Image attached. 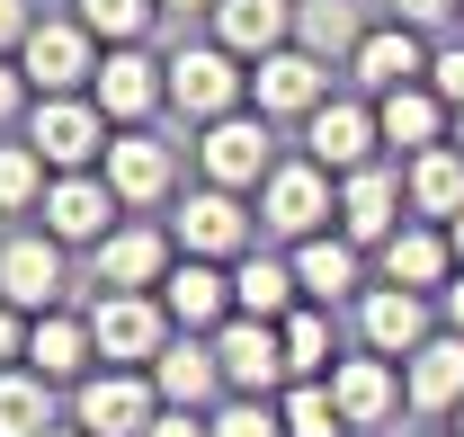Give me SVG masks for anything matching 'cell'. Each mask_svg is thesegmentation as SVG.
<instances>
[{"instance_id":"6da1fadb","label":"cell","mask_w":464,"mask_h":437,"mask_svg":"<svg viewBox=\"0 0 464 437\" xmlns=\"http://www.w3.org/2000/svg\"><path fill=\"white\" fill-rule=\"evenodd\" d=\"M170 116L197 134V125H215V116L250 108V63L232 54V45H215V36H179L170 54Z\"/></svg>"},{"instance_id":"7a4b0ae2","label":"cell","mask_w":464,"mask_h":437,"mask_svg":"<svg viewBox=\"0 0 464 437\" xmlns=\"http://www.w3.org/2000/svg\"><path fill=\"white\" fill-rule=\"evenodd\" d=\"M250 206H259V232L295 250V241H313V232H331V223H340V179H331L322 161H304V152H286V161L259 179V197H250Z\"/></svg>"},{"instance_id":"3957f363","label":"cell","mask_w":464,"mask_h":437,"mask_svg":"<svg viewBox=\"0 0 464 437\" xmlns=\"http://www.w3.org/2000/svg\"><path fill=\"white\" fill-rule=\"evenodd\" d=\"M197 179L206 188H241V197H259V179L286 161V143H277V125L259 108H232V116H215V125H197Z\"/></svg>"},{"instance_id":"277c9868","label":"cell","mask_w":464,"mask_h":437,"mask_svg":"<svg viewBox=\"0 0 464 437\" xmlns=\"http://www.w3.org/2000/svg\"><path fill=\"white\" fill-rule=\"evenodd\" d=\"M295 152L322 161L331 179H348V170H366V161H393V152H384V125H375V99L348 90V81L304 116V125H295Z\"/></svg>"},{"instance_id":"5b68a950","label":"cell","mask_w":464,"mask_h":437,"mask_svg":"<svg viewBox=\"0 0 464 437\" xmlns=\"http://www.w3.org/2000/svg\"><path fill=\"white\" fill-rule=\"evenodd\" d=\"M99 54H108V45H99L72 9H45V18L27 27V45H18V72H27L36 99H72V90L99 81Z\"/></svg>"},{"instance_id":"8992f818","label":"cell","mask_w":464,"mask_h":437,"mask_svg":"<svg viewBox=\"0 0 464 437\" xmlns=\"http://www.w3.org/2000/svg\"><path fill=\"white\" fill-rule=\"evenodd\" d=\"M152 420H161L152 366H90L72 384V429H90V437H143Z\"/></svg>"},{"instance_id":"52a82bcc","label":"cell","mask_w":464,"mask_h":437,"mask_svg":"<svg viewBox=\"0 0 464 437\" xmlns=\"http://www.w3.org/2000/svg\"><path fill=\"white\" fill-rule=\"evenodd\" d=\"M170 241L188 250V259H241V250H259V206L241 197V188H188V206L170 215Z\"/></svg>"},{"instance_id":"ba28073f","label":"cell","mask_w":464,"mask_h":437,"mask_svg":"<svg viewBox=\"0 0 464 437\" xmlns=\"http://www.w3.org/2000/svg\"><path fill=\"white\" fill-rule=\"evenodd\" d=\"M18 134L45 152V170H99V161H108V143H116L108 108H99L90 90H72V99H36Z\"/></svg>"},{"instance_id":"9c48e42d","label":"cell","mask_w":464,"mask_h":437,"mask_svg":"<svg viewBox=\"0 0 464 437\" xmlns=\"http://www.w3.org/2000/svg\"><path fill=\"white\" fill-rule=\"evenodd\" d=\"M99 170H108L125 215H161L179 197V143H161V125H116V143H108Z\"/></svg>"},{"instance_id":"30bf717a","label":"cell","mask_w":464,"mask_h":437,"mask_svg":"<svg viewBox=\"0 0 464 437\" xmlns=\"http://www.w3.org/2000/svg\"><path fill=\"white\" fill-rule=\"evenodd\" d=\"M170 304L161 295H125V286H99L90 304V339H99V366H152L170 348Z\"/></svg>"},{"instance_id":"8fae6325","label":"cell","mask_w":464,"mask_h":437,"mask_svg":"<svg viewBox=\"0 0 464 437\" xmlns=\"http://www.w3.org/2000/svg\"><path fill=\"white\" fill-rule=\"evenodd\" d=\"M331 90H340V63H322L313 45H277V54L250 63V108L268 125H304Z\"/></svg>"},{"instance_id":"7c38bea8","label":"cell","mask_w":464,"mask_h":437,"mask_svg":"<svg viewBox=\"0 0 464 437\" xmlns=\"http://www.w3.org/2000/svg\"><path fill=\"white\" fill-rule=\"evenodd\" d=\"M90 99L108 108V125H161L170 116V63L152 54V45H108Z\"/></svg>"},{"instance_id":"4fadbf2b","label":"cell","mask_w":464,"mask_h":437,"mask_svg":"<svg viewBox=\"0 0 464 437\" xmlns=\"http://www.w3.org/2000/svg\"><path fill=\"white\" fill-rule=\"evenodd\" d=\"M348 313H357V348H375V357H393V366H402L420 339H438V295L393 286V277H375Z\"/></svg>"},{"instance_id":"5bb4252c","label":"cell","mask_w":464,"mask_h":437,"mask_svg":"<svg viewBox=\"0 0 464 437\" xmlns=\"http://www.w3.org/2000/svg\"><path fill=\"white\" fill-rule=\"evenodd\" d=\"M36 223L54 232L63 250H99V241H108L116 223H125V206H116L108 170H54V188H45Z\"/></svg>"},{"instance_id":"9a60e30c","label":"cell","mask_w":464,"mask_h":437,"mask_svg":"<svg viewBox=\"0 0 464 437\" xmlns=\"http://www.w3.org/2000/svg\"><path fill=\"white\" fill-rule=\"evenodd\" d=\"M90 268H99V286H125V295H161V277L179 268V241H170V223L161 215H125L90 250Z\"/></svg>"},{"instance_id":"2e32d148","label":"cell","mask_w":464,"mask_h":437,"mask_svg":"<svg viewBox=\"0 0 464 437\" xmlns=\"http://www.w3.org/2000/svg\"><path fill=\"white\" fill-rule=\"evenodd\" d=\"M411 223V197H402V161H366V170H348L340 179V232L375 259L393 232Z\"/></svg>"},{"instance_id":"e0dca14e","label":"cell","mask_w":464,"mask_h":437,"mask_svg":"<svg viewBox=\"0 0 464 437\" xmlns=\"http://www.w3.org/2000/svg\"><path fill=\"white\" fill-rule=\"evenodd\" d=\"M429 45L438 36H420L402 18H375L366 36H357V54H348V90H366V99H384V90H411V81H429Z\"/></svg>"},{"instance_id":"ac0fdd59","label":"cell","mask_w":464,"mask_h":437,"mask_svg":"<svg viewBox=\"0 0 464 437\" xmlns=\"http://www.w3.org/2000/svg\"><path fill=\"white\" fill-rule=\"evenodd\" d=\"M215 366H224V393H259V402H277L295 384L277 322H250V313H232V322L215 330Z\"/></svg>"},{"instance_id":"d6986e66","label":"cell","mask_w":464,"mask_h":437,"mask_svg":"<svg viewBox=\"0 0 464 437\" xmlns=\"http://www.w3.org/2000/svg\"><path fill=\"white\" fill-rule=\"evenodd\" d=\"M286 259H295V286H304V304H322V313H340V304H357V295L375 286V277H366V250L348 241L340 223H331V232H313V241H295Z\"/></svg>"},{"instance_id":"ffe728a7","label":"cell","mask_w":464,"mask_h":437,"mask_svg":"<svg viewBox=\"0 0 464 437\" xmlns=\"http://www.w3.org/2000/svg\"><path fill=\"white\" fill-rule=\"evenodd\" d=\"M322 384H331V402H340L348 437L384 429V420L402 411V366H393V357H375V348H357V357H340V366H331Z\"/></svg>"},{"instance_id":"44dd1931","label":"cell","mask_w":464,"mask_h":437,"mask_svg":"<svg viewBox=\"0 0 464 437\" xmlns=\"http://www.w3.org/2000/svg\"><path fill=\"white\" fill-rule=\"evenodd\" d=\"M402 402L429 411V420H456L464 411V330L438 322V339H420L402 357Z\"/></svg>"},{"instance_id":"7402d4cb","label":"cell","mask_w":464,"mask_h":437,"mask_svg":"<svg viewBox=\"0 0 464 437\" xmlns=\"http://www.w3.org/2000/svg\"><path fill=\"white\" fill-rule=\"evenodd\" d=\"M0 295H9L18 313H54L63 304V241L45 232V223L0 241Z\"/></svg>"},{"instance_id":"603a6c76","label":"cell","mask_w":464,"mask_h":437,"mask_svg":"<svg viewBox=\"0 0 464 437\" xmlns=\"http://www.w3.org/2000/svg\"><path fill=\"white\" fill-rule=\"evenodd\" d=\"M152 384H161V411H215V402H224L215 339H206V330H170V348L152 357Z\"/></svg>"},{"instance_id":"cb8c5ba5","label":"cell","mask_w":464,"mask_h":437,"mask_svg":"<svg viewBox=\"0 0 464 437\" xmlns=\"http://www.w3.org/2000/svg\"><path fill=\"white\" fill-rule=\"evenodd\" d=\"M295 9L304 0H215L206 9V36L232 45L241 63H259V54H277V45H295Z\"/></svg>"},{"instance_id":"d4e9b609","label":"cell","mask_w":464,"mask_h":437,"mask_svg":"<svg viewBox=\"0 0 464 437\" xmlns=\"http://www.w3.org/2000/svg\"><path fill=\"white\" fill-rule=\"evenodd\" d=\"M161 304H170L179 330H206V339H215V330L232 322V268H224V259H188V250H179V268L161 277Z\"/></svg>"},{"instance_id":"484cf974","label":"cell","mask_w":464,"mask_h":437,"mask_svg":"<svg viewBox=\"0 0 464 437\" xmlns=\"http://www.w3.org/2000/svg\"><path fill=\"white\" fill-rule=\"evenodd\" d=\"M375 125H384V152L411 161V152H429V143L456 134V108H447L429 81H411V90H384V99H375Z\"/></svg>"},{"instance_id":"4316f807","label":"cell","mask_w":464,"mask_h":437,"mask_svg":"<svg viewBox=\"0 0 464 437\" xmlns=\"http://www.w3.org/2000/svg\"><path fill=\"white\" fill-rule=\"evenodd\" d=\"M375 277H393V286H420V295H438L447 277H456V241H447V223L411 215L384 250H375Z\"/></svg>"},{"instance_id":"83f0119b","label":"cell","mask_w":464,"mask_h":437,"mask_svg":"<svg viewBox=\"0 0 464 437\" xmlns=\"http://www.w3.org/2000/svg\"><path fill=\"white\" fill-rule=\"evenodd\" d=\"M27 366L54 384H81L90 366H99V339H90V313H72V304H54V313H36L27 322Z\"/></svg>"},{"instance_id":"f1b7e54d","label":"cell","mask_w":464,"mask_h":437,"mask_svg":"<svg viewBox=\"0 0 464 437\" xmlns=\"http://www.w3.org/2000/svg\"><path fill=\"white\" fill-rule=\"evenodd\" d=\"M295 304H304V286H295V259H286V250H241V259H232V313H250V322H286Z\"/></svg>"},{"instance_id":"f546056e","label":"cell","mask_w":464,"mask_h":437,"mask_svg":"<svg viewBox=\"0 0 464 437\" xmlns=\"http://www.w3.org/2000/svg\"><path fill=\"white\" fill-rule=\"evenodd\" d=\"M402 197H411V215L456 223V215H464V152H456V143L411 152V161H402Z\"/></svg>"},{"instance_id":"4dcf8cb0","label":"cell","mask_w":464,"mask_h":437,"mask_svg":"<svg viewBox=\"0 0 464 437\" xmlns=\"http://www.w3.org/2000/svg\"><path fill=\"white\" fill-rule=\"evenodd\" d=\"M366 27H375V18H366L357 0H304V9H295V45H313V54L340 63V72H348V54H357Z\"/></svg>"},{"instance_id":"1f68e13d","label":"cell","mask_w":464,"mask_h":437,"mask_svg":"<svg viewBox=\"0 0 464 437\" xmlns=\"http://www.w3.org/2000/svg\"><path fill=\"white\" fill-rule=\"evenodd\" d=\"M277 339H286V375L295 384H322L331 366H340V330H331L322 304H295L286 322H277Z\"/></svg>"},{"instance_id":"d6a6232c","label":"cell","mask_w":464,"mask_h":437,"mask_svg":"<svg viewBox=\"0 0 464 437\" xmlns=\"http://www.w3.org/2000/svg\"><path fill=\"white\" fill-rule=\"evenodd\" d=\"M45 429H63L54 420V375L0 366V437H45Z\"/></svg>"},{"instance_id":"836d02e7","label":"cell","mask_w":464,"mask_h":437,"mask_svg":"<svg viewBox=\"0 0 464 437\" xmlns=\"http://www.w3.org/2000/svg\"><path fill=\"white\" fill-rule=\"evenodd\" d=\"M63 9H72L99 45H152V27L170 18L161 0H63Z\"/></svg>"},{"instance_id":"e575fe53","label":"cell","mask_w":464,"mask_h":437,"mask_svg":"<svg viewBox=\"0 0 464 437\" xmlns=\"http://www.w3.org/2000/svg\"><path fill=\"white\" fill-rule=\"evenodd\" d=\"M45 188H54L45 152H36L27 134H9V143H0V215H36V206H45Z\"/></svg>"},{"instance_id":"d590c367","label":"cell","mask_w":464,"mask_h":437,"mask_svg":"<svg viewBox=\"0 0 464 437\" xmlns=\"http://www.w3.org/2000/svg\"><path fill=\"white\" fill-rule=\"evenodd\" d=\"M277 420H286V437H348L331 384H286V393H277Z\"/></svg>"},{"instance_id":"8d00e7d4","label":"cell","mask_w":464,"mask_h":437,"mask_svg":"<svg viewBox=\"0 0 464 437\" xmlns=\"http://www.w3.org/2000/svg\"><path fill=\"white\" fill-rule=\"evenodd\" d=\"M215 437H286V420H277V402H259V393H224L215 411Z\"/></svg>"},{"instance_id":"74e56055","label":"cell","mask_w":464,"mask_h":437,"mask_svg":"<svg viewBox=\"0 0 464 437\" xmlns=\"http://www.w3.org/2000/svg\"><path fill=\"white\" fill-rule=\"evenodd\" d=\"M429 90H438V99H447V108L464 116V27L429 45Z\"/></svg>"},{"instance_id":"f35d334b","label":"cell","mask_w":464,"mask_h":437,"mask_svg":"<svg viewBox=\"0 0 464 437\" xmlns=\"http://www.w3.org/2000/svg\"><path fill=\"white\" fill-rule=\"evenodd\" d=\"M384 18H402V27H420V36H456L464 0H384Z\"/></svg>"},{"instance_id":"ab89813d","label":"cell","mask_w":464,"mask_h":437,"mask_svg":"<svg viewBox=\"0 0 464 437\" xmlns=\"http://www.w3.org/2000/svg\"><path fill=\"white\" fill-rule=\"evenodd\" d=\"M27 108H36L27 72H18V54H0V134H18V125H27Z\"/></svg>"},{"instance_id":"60d3db41","label":"cell","mask_w":464,"mask_h":437,"mask_svg":"<svg viewBox=\"0 0 464 437\" xmlns=\"http://www.w3.org/2000/svg\"><path fill=\"white\" fill-rule=\"evenodd\" d=\"M36 18H45V0H0V54H18Z\"/></svg>"},{"instance_id":"b9f144b4","label":"cell","mask_w":464,"mask_h":437,"mask_svg":"<svg viewBox=\"0 0 464 437\" xmlns=\"http://www.w3.org/2000/svg\"><path fill=\"white\" fill-rule=\"evenodd\" d=\"M27 322H36V313H18V304L0 295V366H27Z\"/></svg>"},{"instance_id":"7bdbcfd3","label":"cell","mask_w":464,"mask_h":437,"mask_svg":"<svg viewBox=\"0 0 464 437\" xmlns=\"http://www.w3.org/2000/svg\"><path fill=\"white\" fill-rule=\"evenodd\" d=\"M143 437H215V420H206V411H161Z\"/></svg>"},{"instance_id":"ee69618b","label":"cell","mask_w":464,"mask_h":437,"mask_svg":"<svg viewBox=\"0 0 464 437\" xmlns=\"http://www.w3.org/2000/svg\"><path fill=\"white\" fill-rule=\"evenodd\" d=\"M438 322H447V330H464V268L438 286Z\"/></svg>"},{"instance_id":"f6af8a7d","label":"cell","mask_w":464,"mask_h":437,"mask_svg":"<svg viewBox=\"0 0 464 437\" xmlns=\"http://www.w3.org/2000/svg\"><path fill=\"white\" fill-rule=\"evenodd\" d=\"M161 9H170V18H206L215 0H161Z\"/></svg>"},{"instance_id":"bcb514c9","label":"cell","mask_w":464,"mask_h":437,"mask_svg":"<svg viewBox=\"0 0 464 437\" xmlns=\"http://www.w3.org/2000/svg\"><path fill=\"white\" fill-rule=\"evenodd\" d=\"M447 241H456V268H464V215H456V223H447Z\"/></svg>"},{"instance_id":"7dc6e473","label":"cell","mask_w":464,"mask_h":437,"mask_svg":"<svg viewBox=\"0 0 464 437\" xmlns=\"http://www.w3.org/2000/svg\"><path fill=\"white\" fill-rule=\"evenodd\" d=\"M45 437H90V429H72V420H63V429H45Z\"/></svg>"},{"instance_id":"c3c4849f","label":"cell","mask_w":464,"mask_h":437,"mask_svg":"<svg viewBox=\"0 0 464 437\" xmlns=\"http://www.w3.org/2000/svg\"><path fill=\"white\" fill-rule=\"evenodd\" d=\"M447 143H456V152H464V116H456V134H447Z\"/></svg>"},{"instance_id":"681fc988","label":"cell","mask_w":464,"mask_h":437,"mask_svg":"<svg viewBox=\"0 0 464 437\" xmlns=\"http://www.w3.org/2000/svg\"><path fill=\"white\" fill-rule=\"evenodd\" d=\"M429 437H456V429H429Z\"/></svg>"},{"instance_id":"f907efd6","label":"cell","mask_w":464,"mask_h":437,"mask_svg":"<svg viewBox=\"0 0 464 437\" xmlns=\"http://www.w3.org/2000/svg\"><path fill=\"white\" fill-rule=\"evenodd\" d=\"M456 437H464V411H456Z\"/></svg>"},{"instance_id":"816d5d0a","label":"cell","mask_w":464,"mask_h":437,"mask_svg":"<svg viewBox=\"0 0 464 437\" xmlns=\"http://www.w3.org/2000/svg\"><path fill=\"white\" fill-rule=\"evenodd\" d=\"M45 9H54V0H45Z\"/></svg>"},{"instance_id":"f5cc1de1","label":"cell","mask_w":464,"mask_h":437,"mask_svg":"<svg viewBox=\"0 0 464 437\" xmlns=\"http://www.w3.org/2000/svg\"><path fill=\"white\" fill-rule=\"evenodd\" d=\"M456 27H464V18H456Z\"/></svg>"}]
</instances>
